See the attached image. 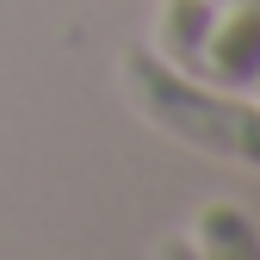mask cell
<instances>
[{"label": "cell", "instance_id": "4", "mask_svg": "<svg viewBox=\"0 0 260 260\" xmlns=\"http://www.w3.org/2000/svg\"><path fill=\"white\" fill-rule=\"evenodd\" d=\"M211 19H217V0H161L155 13V56L174 62L180 75H199V56L211 38Z\"/></svg>", "mask_w": 260, "mask_h": 260}, {"label": "cell", "instance_id": "6", "mask_svg": "<svg viewBox=\"0 0 260 260\" xmlns=\"http://www.w3.org/2000/svg\"><path fill=\"white\" fill-rule=\"evenodd\" d=\"M254 93H260V75H254Z\"/></svg>", "mask_w": 260, "mask_h": 260}, {"label": "cell", "instance_id": "3", "mask_svg": "<svg viewBox=\"0 0 260 260\" xmlns=\"http://www.w3.org/2000/svg\"><path fill=\"white\" fill-rule=\"evenodd\" d=\"M186 242H192L199 260H260V223L236 199H205L192 211Z\"/></svg>", "mask_w": 260, "mask_h": 260}, {"label": "cell", "instance_id": "1", "mask_svg": "<svg viewBox=\"0 0 260 260\" xmlns=\"http://www.w3.org/2000/svg\"><path fill=\"white\" fill-rule=\"evenodd\" d=\"M118 87H124L130 112L149 118L161 137L260 174V100H242L236 87H217L205 75H180L155 50H124Z\"/></svg>", "mask_w": 260, "mask_h": 260}, {"label": "cell", "instance_id": "2", "mask_svg": "<svg viewBox=\"0 0 260 260\" xmlns=\"http://www.w3.org/2000/svg\"><path fill=\"white\" fill-rule=\"evenodd\" d=\"M199 75L217 81V87H236V93L254 87V75H260V0H230V7H217L205 56H199Z\"/></svg>", "mask_w": 260, "mask_h": 260}, {"label": "cell", "instance_id": "5", "mask_svg": "<svg viewBox=\"0 0 260 260\" xmlns=\"http://www.w3.org/2000/svg\"><path fill=\"white\" fill-rule=\"evenodd\" d=\"M149 260H199V254H192V242H186V236H161V242L149 248Z\"/></svg>", "mask_w": 260, "mask_h": 260}, {"label": "cell", "instance_id": "7", "mask_svg": "<svg viewBox=\"0 0 260 260\" xmlns=\"http://www.w3.org/2000/svg\"><path fill=\"white\" fill-rule=\"evenodd\" d=\"M217 7H223V0H217Z\"/></svg>", "mask_w": 260, "mask_h": 260}]
</instances>
